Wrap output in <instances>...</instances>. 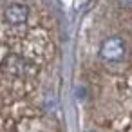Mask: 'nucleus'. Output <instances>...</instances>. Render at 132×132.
<instances>
[{"mask_svg":"<svg viewBox=\"0 0 132 132\" xmlns=\"http://www.w3.org/2000/svg\"><path fill=\"white\" fill-rule=\"evenodd\" d=\"M100 54L103 60H109V62H118L123 58L125 54V44L121 38L114 36V38H109L103 42L101 49H100Z\"/></svg>","mask_w":132,"mask_h":132,"instance_id":"1","label":"nucleus"},{"mask_svg":"<svg viewBox=\"0 0 132 132\" xmlns=\"http://www.w3.org/2000/svg\"><path fill=\"white\" fill-rule=\"evenodd\" d=\"M27 16H29V9H27V6H24V4H13V6H9V7L4 11V18H6L9 24H13V26L24 24V22L27 20Z\"/></svg>","mask_w":132,"mask_h":132,"instance_id":"2","label":"nucleus"},{"mask_svg":"<svg viewBox=\"0 0 132 132\" xmlns=\"http://www.w3.org/2000/svg\"><path fill=\"white\" fill-rule=\"evenodd\" d=\"M4 69H6L7 72H11V74H20L22 69H24V63H22V60L16 58V56H9V58L6 60V63H4Z\"/></svg>","mask_w":132,"mask_h":132,"instance_id":"3","label":"nucleus"},{"mask_svg":"<svg viewBox=\"0 0 132 132\" xmlns=\"http://www.w3.org/2000/svg\"><path fill=\"white\" fill-rule=\"evenodd\" d=\"M121 4H132V0H119Z\"/></svg>","mask_w":132,"mask_h":132,"instance_id":"4","label":"nucleus"}]
</instances>
